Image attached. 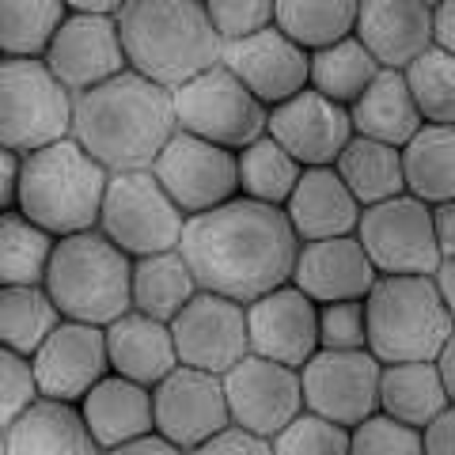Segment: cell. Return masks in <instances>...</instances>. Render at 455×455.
Wrapping results in <instances>:
<instances>
[{"label": "cell", "mask_w": 455, "mask_h": 455, "mask_svg": "<svg viewBox=\"0 0 455 455\" xmlns=\"http://www.w3.org/2000/svg\"><path fill=\"white\" fill-rule=\"evenodd\" d=\"M300 239L292 235L284 212L232 197L209 212L187 217L179 235V254L202 292L235 304H254L292 277Z\"/></svg>", "instance_id": "1"}, {"label": "cell", "mask_w": 455, "mask_h": 455, "mask_svg": "<svg viewBox=\"0 0 455 455\" xmlns=\"http://www.w3.org/2000/svg\"><path fill=\"white\" fill-rule=\"evenodd\" d=\"M76 406L99 451H110V448L130 444V440L152 433V391L114 372L99 379Z\"/></svg>", "instance_id": "25"}, {"label": "cell", "mask_w": 455, "mask_h": 455, "mask_svg": "<svg viewBox=\"0 0 455 455\" xmlns=\"http://www.w3.org/2000/svg\"><path fill=\"white\" fill-rule=\"evenodd\" d=\"M349 125H353V137H368V140H379V145L403 148L425 122L414 110V103H410L403 73L379 68L376 80L349 107Z\"/></svg>", "instance_id": "28"}, {"label": "cell", "mask_w": 455, "mask_h": 455, "mask_svg": "<svg viewBox=\"0 0 455 455\" xmlns=\"http://www.w3.org/2000/svg\"><path fill=\"white\" fill-rule=\"evenodd\" d=\"M418 440L421 455H455V410H444L429 425H421Z\"/></svg>", "instance_id": "45"}, {"label": "cell", "mask_w": 455, "mask_h": 455, "mask_svg": "<svg viewBox=\"0 0 455 455\" xmlns=\"http://www.w3.org/2000/svg\"><path fill=\"white\" fill-rule=\"evenodd\" d=\"M197 281L190 266L182 262L179 251L148 254V259H133L130 269V311L148 315L156 323H171L182 307L194 300Z\"/></svg>", "instance_id": "30"}, {"label": "cell", "mask_w": 455, "mask_h": 455, "mask_svg": "<svg viewBox=\"0 0 455 455\" xmlns=\"http://www.w3.org/2000/svg\"><path fill=\"white\" fill-rule=\"evenodd\" d=\"M38 398L31 361L0 346V429H8L27 406Z\"/></svg>", "instance_id": "43"}, {"label": "cell", "mask_w": 455, "mask_h": 455, "mask_svg": "<svg viewBox=\"0 0 455 455\" xmlns=\"http://www.w3.org/2000/svg\"><path fill=\"white\" fill-rule=\"evenodd\" d=\"M451 334V307L429 277H376L364 296V349L376 364L436 361Z\"/></svg>", "instance_id": "5"}, {"label": "cell", "mask_w": 455, "mask_h": 455, "mask_svg": "<svg viewBox=\"0 0 455 455\" xmlns=\"http://www.w3.org/2000/svg\"><path fill=\"white\" fill-rule=\"evenodd\" d=\"M179 364L209 376H224L247 357V307L212 292H194V300L167 323Z\"/></svg>", "instance_id": "14"}, {"label": "cell", "mask_w": 455, "mask_h": 455, "mask_svg": "<svg viewBox=\"0 0 455 455\" xmlns=\"http://www.w3.org/2000/svg\"><path fill=\"white\" fill-rule=\"evenodd\" d=\"M281 212L300 243L353 235L357 232V220H361V205L341 187L334 167H304L300 182L292 187Z\"/></svg>", "instance_id": "23"}, {"label": "cell", "mask_w": 455, "mask_h": 455, "mask_svg": "<svg viewBox=\"0 0 455 455\" xmlns=\"http://www.w3.org/2000/svg\"><path fill=\"white\" fill-rule=\"evenodd\" d=\"M349 455H421V440L418 429L398 425L376 410L372 418L349 429Z\"/></svg>", "instance_id": "40"}, {"label": "cell", "mask_w": 455, "mask_h": 455, "mask_svg": "<svg viewBox=\"0 0 455 455\" xmlns=\"http://www.w3.org/2000/svg\"><path fill=\"white\" fill-rule=\"evenodd\" d=\"M61 0H0V57L4 61H42L65 23Z\"/></svg>", "instance_id": "32"}, {"label": "cell", "mask_w": 455, "mask_h": 455, "mask_svg": "<svg viewBox=\"0 0 455 455\" xmlns=\"http://www.w3.org/2000/svg\"><path fill=\"white\" fill-rule=\"evenodd\" d=\"M353 239L361 243L364 259L372 262L376 277H429L440 266L433 212L410 194L361 209Z\"/></svg>", "instance_id": "10"}, {"label": "cell", "mask_w": 455, "mask_h": 455, "mask_svg": "<svg viewBox=\"0 0 455 455\" xmlns=\"http://www.w3.org/2000/svg\"><path fill=\"white\" fill-rule=\"evenodd\" d=\"M182 224H187V217L171 205V197L160 190L152 171H122V175L107 179L95 232L118 247L130 262L179 251Z\"/></svg>", "instance_id": "7"}, {"label": "cell", "mask_w": 455, "mask_h": 455, "mask_svg": "<svg viewBox=\"0 0 455 455\" xmlns=\"http://www.w3.org/2000/svg\"><path fill=\"white\" fill-rule=\"evenodd\" d=\"M61 323L53 300L42 284H16L0 289V346L31 361V353L53 334Z\"/></svg>", "instance_id": "36"}, {"label": "cell", "mask_w": 455, "mask_h": 455, "mask_svg": "<svg viewBox=\"0 0 455 455\" xmlns=\"http://www.w3.org/2000/svg\"><path fill=\"white\" fill-rule=\"evenodd\" d=\"M4 455H103L92 440L80 406L35 398L4 429Z\"/></svg>", "instance_id": "26"}, {"label": "cell", "mask_w": 455, "mask_h": 455, "mask_svg": "<svg viewBox=\"0 0 455 455\" xmlns=\"http://www.w3.org/2000/svg\"><path fill=\"white\" fill-rule=\"evenodd\" d=\"M20 164H23V156L8 152L4 145H0V212L16 209V197H20Z\"/></svg>", "instance_id": "46"}, {"label": "cell", "mask_w": 455, "mask_h": 455, "mask_svg": "<svg viewBox=\"0 0 455 455\" xmlns=\"http://www.w3.org/2000/svg\"><path fill=\"white\" fill-rule=\"evenodd\" d=\"M433 368H436L440 383H444V391H448V395H455V341H448V346L436 353Z\"/></svg>", "instance_id": "51"}, {"label": "cell", "mask_w": 455, "mask_h": 455, "mask_svg": "<svg viewBox=\"0 0 455 455\" xmlns=\"http://www.w3.org/2000/svg\"><path fill=\"white\" fill-rule=\"evenodd\" d=\"M319 349L315 334V304L300 289H281L247 304V353L284 368H300Z\"/></svg>", "instance_id": "19"}, {"label": "cell", "mask_w": 455, "mask_h": 455, "mask_svg": "<svg viewBox=\"0 0 455 455\" xmlns=\"http://www.w3.org/2000/svg\"><path fill=\"white\" fill-rule=\"evenodd\" d=\"M315 334H319V349H334V353L364 349V300L315 304Z\"/></svg>", "instance_id": "42"}, {"label": "cell", "mask_w": 455, "mask_h": 455, "mask_svg": "<svg viewBox=\"0 0 455 455\" xmlns=\"http://www.w3.org/2000/svg\"><path fill=\"white\" fill-rule=\"evenodd\" d=\"M42 65L50 68V76L61 84L68 95H84L125 73V53L114 20L84 16V12L68 8L65 23L57 27Z\"/></svg>", "instance_id": "16"}, {"label": "cell", "mask_w": 455, "mask_h": 455, "mask_svg": "<svg viewBox=\"0 0 455 455\" xmlns=\"http://www.w3.org/2000/svg\"><path fill=\"white\" fill-rule=\"evenodd\" d=\"M220 387L228 403V421L251 436L274 440L296 414H304L296 368L251 357V353L220 376Z\"/></svg>", "instance_id": "13"}, {"label": "cell", "mask_w": 455, "mask_h": 455, "mask_svg": "<svg viewBox=\"0 0 455 455\" xmlns=\"http://www.w3.org/2000/svg\"><path fill=\"white\" fill-rule=\"evenodd\" d=\"M114 27L122 38L125 68L164 92H175L217 68L224 53L205 4L194 0H133L122 4Z\"/></svg>", "instance_id": "3"}, {"label": "cell", "mask_w": 455, "mask_h": 455, "mask_svg": "<svg viewBox=\"0 0 455 455\" xmlns=\"http://www.w3.org/2000/svg\"><path fill=\"white\" fill-rule=\"evenodd\" d=\"M429 20L433 4H425V0H364V4H357L353 38L368 50V57L379 68L403 73L418 53L433 46Z\"/></svg>", "instance_id": "22"}, {"label": "cell", "mask_w": 455, "mask_h": 455, "mask_svg": "<svg viewBox=\"0 0 455 455\" xmlns=\"http://www.w3.org/2000/svg\"><path fill=\"white\" fill-rule=\"evenodd\" d=\"M266 137L281 145L300 167H331L349 145V110L304 88L300 95L266 110Z\"/></svg>", "instance_id": "18"}, {"label": "cell", "mask_w": 455, "mask_h": 455, "mask_svg": "<svg viewBox=\"0 0 455 455\" xmlns=\"http://www.w3.org/2000/svg\"><path fill=\"white\" fill-rule=\"evenodd\" d=\"M31 372L42 398H57V403L76 406L110 372L103 326L61 319L53 326V334L31 353Z\"/></svg>", "instance_id": "17"}, {"label": "cell", "mask_w": 455, "mask_h": 455, "mask_svg": "<svg viewBox=\"0 0 455 455\" xmlns=\"http://www.w3.org/2000/svg\"><path fill=\"white\" fill-rule=\"evenodd\" d=\"M148 171L182 217H197V212H209L239 197L235 152L205 145V140L187 133L171 137Z\"/></svg>", "instance_id": "12"}, {"label": "cell", "mask_w": 455, "mask_h": 455, "mask_svg": "<svg viewBox=\"0 0 455 455\" xmlns=\"http://www.w3.org/2000/svg\"><path fill=\"white\" fill-rule=\"evenodd\" d=\"M403 84L410 103L421 114L425 125H451L455 122V57L440 50H425L403 68Z\"/></svg>", "instance_id": "38"}, {"label": "cell", "mask_w": 455, "mask_h": 455, "mask_svg": "<svg viewBox=\"0 0 455 455\" xmlns=\"http://www.w3.org/2000/svg\"><path fill=\"white\" fill-rule=\"evenodd\" d=\"M175 130L228 152L247 148L266 133V107L224 65L171 92Z\"/></svg>", "instance_id": "9"}, {"label": "cell", "mask_w": 455, "mask_h": 455, "mask_svg": "<svg viewBox=\"0 0 455 455\" xmlns=\"http://www.w3.org/2000/svg\"><path fill=\"white\" fill-rule=\"evenodd\" d=\"M171 92L125 68L99 88L73 95V130L68 137L107 171H148L160 148L175 137Z\"/></svg>", "instance_id": "2"}, {"label": "cell", "mask_w": 455, "mask_h": 455, "mask_svg": "<svg viewBox=\"0 0 455 455\" xmlns=\"http://www.w3.org/2000/svg\"><path fill=\"white\" fill-rule=\"evenodd\" d=\"M296 376H300V403L307 414L334 421L341 429H353L376 414L379 364L368 349H315L296 368Z\"/></svg>", "instance_id": "11"}, {"label": "cell", "mask_w": 455, "mask_h": 455, "mask_svg": "<svg viewBox=\"0 0 455 455\" xmlns=\"http://www.w3.org/2000/svg\"><path fill=\"white\" fill-rule=\"evenodd\" d=\"M130 269L133 262L99 232H76L53 243L42 289L61 319L110 326L130 311Z\"/></svg>", "instance_id": "6"}, {"label": "cell", "mask_w": 455, "mask_h": 455, "mask_svg": "<svg viewBox=\"0 0 455 455\" xmlns=\"http://www.w3.org/2000/svg\"><path fill=\"white\" fill-rule=\"evenodd\" d=\"M289 284L300 289L311 304L364 300L368 289L376 284V269L353 235L315 239V243H300L296 251Z\"/></svg>", "instance_id": "21"}, {"label": "cell", "mask_w": 455, "mask_h": 455, "mask_svg": "<svg viewBox=\"0 0 455 455\" xmlns=\"http://www.w3.org/2000/svg\"><path fill=\"white\" fill-rule=\"evenodd\" d=\"M429 35H433V50H440V53L455 50V4H451V0H440V4H433Z\"/></svg>", "instance_id": "47"}, {"label": "cell", "mask_w": 455, "mask_h": 455, "mask_svg": "<svg viewBox=\"0 0 455 455\" xmlns=\"http://www.w3.org/2000/svg\"><path fill=\"white\" fill-rule=\"evenodd\" d=\"M228 425L232 421H228L220 376L179 364L152 387V433H160L182 451H194Z\"/></svg>", "instance_id": "15"}, {"label": "cell", "mask_w": 455, "mask_h": 455, "mask_svg": "<svg viewBox=\"0 0 455 455\" xmlns=\"http://www.w3.org/2000/svg\"><path fill=\"white\" fill-rule=\"evenodd\" d=\"M57 239L31 224L20 209L0 212V289L42 284Z\"/></svg>", "instance_id": "37"}, {"label": "cell", "mask_w": 455, "mask_h": 455, "mask_svg": "<svg viewBox=\"0 0 455 455\" xmlns=\"http://www.w3.org/2000/svg\"><path fill=\"white\" fill-rule=\"evenodd\" d=\"M107 179V171L73 137H65L57 145L23 156L16 209L53 239L95 232Z\"/></svg>", "instance_id": "4"}, {"label": "cell", "mask_w": 455, "mask_h": 455, "mask_svg": "<svg viewBox=\"0 0 455 455\" xmlns=\"http://www.w3.org/2000/svg\"><path fill=\"white\" fill-rule=\"evenodd\" d=\"M269 451L274 455H349V429L304 410V414H296L269 440Z\"/></svg>", "instance_id": "39"}, {"label": "cell", "mask_w": 455, "mask_h": 455, "mask_svg": "<svg viewBox=\"0 0 455 455\" xmlns=\"http://www.w3.org/2000/svg\"><path fill=\"white\" fill-rule=\"evenodd\" d=\"M331 167H334L341 187L353 194V202H357L361 209L391 202V197L406 194L403 190V164H398V148L379 145V140L349 137V145L338 152V160Z\"/></svg>", "instance_id": "31"}, {"label": "cell", "mask_w": 455, "mask_h": 455, "mask_svg": "<svg viewBox=\"0 0 455 455\" xmlns=\"http://www.w3.org/2000/svg\"><path fill=\"white\" fill-rule=\"evenodd\" d=\"M376 410L398 425L421 429L436 414L451 410V395L440 383L433 361H410V364H379L376 383Z\"/></svg>", "instance_id": "27"}, {"label": "cell", "mask_w": 455, "mask_h": 455, "mask_svg": "<svg viewBox=\"0 0 455 455\" xmlns=\"http://www.w3.org/2000/svg\"><path fill=\"white\" fill-rule=\"evenodd\" d=\"M205 16L217 38L224 46H232V42H243L274 27V4L269 0H212V4H205Z\"/></svg>", "instance_id": "41"}, {"label": "cell", "mask_w": 455, "mask_h": 455, "mask_svg": "<svg viewBox=\"0 0 455 455\" xmlns=\"http://www.w3.org/2000/svg\"><path fill=\"white\" fill-rule=\"evenodd\" d=\"M187 455H274V451H269V440L251 436L243 429H235V425H228V429L209 436L205 444H197Z\"/></svg>", "instance_id": "44"}, {"label": "cell", "mask_w": 455, "mask_h": 455, "mask_svg": "<svg viewBox=\"0 0 455 455\" xmlns=\"http://www.w3.org/2000/svg\"><path fill=\"white\" fill-rule=\"evenodd\" d=\"M433 212V239H436V251L440 259H455V205H429Z\"/></svg>", "instance_id": "48"}, {"label": "cell", "mask_w": 455, "mask_h": 455, "mask_svg": "<svg viewBox=\"0 0 455 455\" xmlns=\"http://www.w3.org/2000/svg\"><path fill=\"white\" fill-rule=\"evenodd\" d=\"M0 455H4V429H0Z\"/></svg>", "instance_id": "52"}, {"label": "cell", "mask_w": 455, "mask_h": 455, "mask_svg": "<svg viewBox=\"0 0 455 455\" xmlns=\"http://www.w3.org/2000/svg\"><path fill=\"white\" fill-rule=\"evenodd\" d=\"M73 130V95L42 61H0V145L31 156Z\"/></svg>", "instance_id": "8"}, {"label": "cell", "mask_w": 455, "mask_h": 455, "mask_svg": "<svg viewBox=\"0 0 455 455\" xmlns=\"http://www.w3.org/2000/svg\"><path fill=\"white\" fill-rule=\"evenodd\" d=\"M300 164L292 160L281 145H274L266 133L259 140H251L247 148L235 152V182H239V197L259 205H274L284 209L292 187L300 182Z\"/></svg>", "instance_id": "35"}, {"label": "cell", "mask_w": 455, "mask_h": 455, "mask_svg": "<svg viewBox=\"0 0 455 455\" xmlns=\"http://www.w3.org/2000/svg\"><path fill=\"white\" fill-rule=\"evenodd\" d=\"M220 65L269 110L307 88V53L292 46L277 27L232 42L220 53Z\"/></svg>", "instance_id": "20"}, {"label": "cell", "mask_w": 455, "mask_h": 455, "mask_svg": "<svg viewBox=\"0 0 455 455\" xmlns=\"http://www.w3.org/2000/svg\"><path fill=\"white\" fill-rule=\"evenodd\" d=\"M103 455H187V451L175 448L171 440H164L160 433H145V436L130 440V444L110 448V451H103Z\"/></svg>", "instance_id": "49"}, {"label": "cell", "mask_w": 455, "mask_h": 455, "mask_svg": "<svg viewBox=\"0 0 455 455\" xmlns=\"http://www.w3.org/2000/svg\"><path fill=\"white\" fill-rule=\"evenodd\" d=\"M107 338V364L114 376L140 383V387H156L167 372L179 368L175 341H171L167 323H156L137 311H125L122 319L103 326Z\"/></svg>", "instance_id": "24"}, {"label": "cell", "mask_w": 455, "mask_h": 455, "mask_svg": "<svg viewBox=\"0 0 455 455\" xmlns=\"http://www.w3.org/2000/svg\"><path fill=\"white\" fill-rule=\"evenodd\" d=\"M0 61H4V57H0Z\"/></svg>", "instance_id": "53"}, {"label": "cell", "mask_w": 455, "mask_h": 455, "mask_svg": "<svg viewBox=\"0 0 455 455\" xmlns=\"http://www.w3.org/2000/svg\"><path fill=\"white\" fill-rule=\"evenodd\" d=\"M403 190L425 205H444L455 197V130L451 125H421L398 148Z\"/></svg>", "instance_id": "29"}, {"label": "cell", "mask_w": 455, "mask_h": 455, "mask_svg": "<svg viewBox=\"0 0 455 455\" xmlns=\"http://www.w3.org/2000/svg\"><path fill=\"white\" fill-rule=\"evenodd\" d=\"M353 23H357V4L353 0H319V4L281 0V4H274V27L304 53H319L334 46V42L349 38Z\"/></svg>", "instance_id": "34"}, {"label": "cell", "mask_w": 455, "mask_h": 455, "mask_svg": "<svg viewBox=\"0 0 455 455\" xmlns=\"http://www.w3.org/2000/svg\"><path fill=\"white\" fill-rule=\"evenodd\" d=\"M376 73L379 65L368 57V50L353 35L319 53H307V88L346 110L357 103V95L376 80Z\"/></svg>", "instance_id": "33"}, {"label": "cell", "mask_w": 455, "mask_h": 455, "mask_svg": "<svg viewBox=\"0 0 455 455\" xmlns=\"http://www.w3.org/2000/svg\"><path fill=\"white\" fill-rule=\"evenodd\" d=\"M429 281H433V289H436L440 300L451 307L455 304V259H440V266L429 274Z\"/></svg>", "instance_id": "50"}]
</instances>
